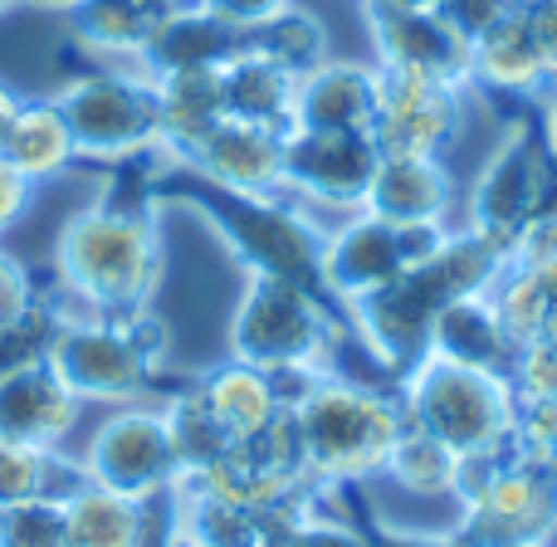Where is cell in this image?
Instances as JSON below:
<instances>
[{
  "label": "cell",
  "instance_id": "1",
  "mask_svg": "<svg viewBox=\"0 0 557 547\" xmlns=\"http://www.w3.org/2000/svg\"><path fill=\"white\" fill-rule=\"evenodd\" d=\"M509 264V254L499 245H490L484 235H474L470 225L455 221L445 231V240L435 245L425 260H416L401 278H392L386 288L357 298L343 308L347 333L362 343V352L382 366L386 376H401L416 357L425 352L431 323L465 294H484Z\"/></svg>",
  "mask_w": 557,
  "mask_h": 547
},
{
  "label": "cell",
  "instance_id": "2",
  "mask_svg": "<svg viewBox=\"0 0 557 547\" xmlns=\"http://www.w3.org/2000/svg\"><path fill=\"white\" fill-rule=\"evenodd\" d=\"M157 201L186 206V211L201 215L245 274H278V278H294V284L323 288L318 264H323L327 225L308 206H298L294 196L225 191V186L206 182V176L186 172L182 162L166 157L162 172H157Z\"/></svg>",
  "mask_w": 557,
  "mask_h": 547
},
{
  "label": "cell",
  "instance_id": "3",
  "mask_svg": "<svg viewBox=\"0 0 557 547\" xmlns=\"http://www.w3.org/2000/svg\"><path fill=\"white\" fill-rule=\"evenodd\" d=\"M157 215L162 211L94 201L74 221H64L54 245V284L64 288L69 303L108 318L152 308L166 274Z\"/></svg>",
  "mask_w": 557,
  "mask_h": 547
},
{
  "label": "cell",
  "instance_id": "4",
  "mask_svg": "<svg viewBox=\"0 0 557 547\" xmlns=\"http://www.w3.org/2000/svg\"><path fill=\"white\" fill-rule=\"evenodd\" d=\"M288 415L308 484L323 489H367L406 431L396 382H367L333 366L288 406Z\"/></svg>",
  "mask_w": 557,
  "mask_h": 547
},
{
  "label": "cell",
  "instance_id": "5",
  "mask_svg": "<svg viewBox=\"0 0 557 547\" xmlns=\"http://www.w3.org/2000/svg\"><path fill=\"white\" fill-rule=\"evenodd\" d=\"M396 396H401L406 425L431 431L460 460H484V455L513 450L519 391H513L509 372L465 366L450 362V357L421 352L396 376Z\"/></svg>",
  "mask_w": 557,
  "mask_h": 547
},
{
  "label": "cell",
  "instance_id": "6",
  "mask_svg": "<svg viewBox=\"0 0 557 547\" xmlns=\"http://www.w3.org/2000/svg\"><path fill=\"white\" fill-rule=\"evenodd\" d=\"M347 323L323 288L278 274H245L231 313V357L260 372H327Z\"/></svg>",
  "mask_w": 557,
  "mask_h": 547
},
{
  "label": "cell",
  "instance_id": "7",
  "mask_svg": "<svg viewBox=\"0 0 557 547\" xmlns=\"http://www.w3.org/2000/svg\"><path fill=\"white\" fill-rule=\"evenodd\" d=\"M45 357L78 401L133 406L152 386H162L166 323L152 308L123 313V318L69 313Z\"/></svg>",
  "mask_w": 557,
  "mask_h": 547
},
{
  "label": "cell",
  "instance_id": "8",
  "mask_svg": "<svg viewBox=\"0 0 557 547\" xmlns=\"http://www.w3.org/2000/svg\"><path fill=\"white\" fill-rule=\"evenodd\" d=\"M450 533L465 547L553 543L557 533V470L523 450L465 460Z\"/></svg>",
  "mask_w": 557,
  "mask_h": 547
},
{
  "label": "cell",
  "instance_id": "9",
  "mask_svg": "<svg viewBox=\"0 0 557 547\" xmlns=\"http://www.w3.org/2000/svg\"><path fill=\"white\" fill-rule=\"evenodd\" d=\"M69 133H74L78 166H113L162 147L157 117V84L133 64H98L74 74L54 94Z\"/></svg>",
  "mask_w": 557,
  "mask_h": 547
},
{
  "label": "cell",
  "instance_id": "10",
  "mask_svg": "<svg viewBox=\"0 0 557 547\" xmlns=\"http://www.w3.org/2000/svg\"><path fill=\"white\" fill-rule=\"evenodd\" d=\"M543 211H557V157L539 127V113H533L529 123L519 117L504 133V142L484 157L480 176L460 201V225H470L474 235H484L509 254L513 240Z\"/></svg>",
  "mask_w": 557,
  "mask_h": 547
},
{
  "label": "cell",
  "instance_id": "11",
  "mask_svg": "<svg viewBox=\"0 0 557 547\" xmlns=\"http://www.w3.org/2000/svg\"><path fill=\"white\" fill-rule=\"evenodd\" d=\"M445 231L450 225H441V231H401V225H386L367 211L337 215L323 231V264H318L323 294L337 308L376 294L392 278H401L416 260H425L445 240Z\"/></svg>",
  "mask_w": 557,
  "mask_h": 547
},
{
  "label": "cell",
  "instance_id": "12",
  "mask_svg": "<svg viewBox=\"0 0 557 547\" xmlns=\"http://www.w3.org/2000/svg\"><path fill=\"white\" fill-rule=\"evenodd\" d=\"M470 84L376 64L372 142L382 157H445L465 127Z\"/></svg>",
  "mask_w": 557,
  "mask_h": 547
},
{
  "label": "cell",
  "instance_id": "13",
  "mask_svg": "<svg viewBox=\"0 0 557 547\" xmlns=\"http://www.w3.org/2000/svg\"><path fill=\"white\" fill-rule=\"evenodd\" d=\"M372 133H318V127H288L284 137V196L333 225L337 215L357 211L367 182L376 172Z\"/></svg>",
  "mask_w": 557,
  "mask_h": 547
},
{
  "label": "cell",
  "instance_id": "14",
  "mask_svg": "<svg viewBox=\"0 0 557 547\" xmlns=\"http://www.w3.org/2000/svg\"><path fill=\"white\" fill-rule=\"evenodd\" d=\"M84 474L98 489H113L123 499H157V494L182 484L172 435H166L162 406H123L94 431L84 455Z\"/></svg>",
  "mask_w": 557,
  "mask_h": 547
},
{
  "label": "cell",
  "instance_id": "15",
  "mask_svg": "<svg viewBox=\"0 0 557 547\" xmlns=\"http://www.w3.org/2000/svg\"><path fill=\"white\" fill-rule=\"evenodd\" d=\"M362 25L372 39V64L411 69V74L465 84L470 45L450 29L435 5H392V0H362Z\"/></svg>",
  "mask_w": 557,
  "mask_h": 547
},
{
  "label": "cell",
  "instance_id": "16",
  "mask_svg": "<svg viewBox=\"0 0 557 547\" xmlns=\"http://www.w3.org/2000/svg\"><path fill=\"white\" fill-rule=\"evenodd\" d=\"M357 211L401 231H441V225H455L460 186L445 157H376V172Z\"/></svg>",
  "mask_w": 557,
  "mask_h": 547
},
{
  "label": "cell",
  "instance_id": "17",
  "mask_svg": "<svg viewBox=\"0 0 557 547\" xmlns=\"http://www.w3.org/2000/svg\"><path fill=\"white\" fill-rule=\"evenodd\" d=\"M78 411H84V401L64 386V376L49 366V357L0 372V445L54 450L74 431Z\"/></svg>",
  "mask_w": 557,
  "mask_h": 547
},
{
  "label": "cell",
  "instance_id": "18",
  "mask_svg": "<svg viewBox=\"0 0 557 547\" xmlns=\"http://www.w3.org/2000/svg\"><path fill=\"white\" fill-rule=\"evenodd\" d=\"M284 137H288L284 127L225 117L182 166L206 176V182L225 186V191L274 196V191H284Z\"/></svg>",
  "mask_w": 557,
  "mask_h": 547
},
{
  "label": "cell",
  "instance_id": "19",
  "mask_svg": "<svg viewBox=\"0 0 557 547\" xmlns=\"http://www.w3.org/2000/svg\"><path fill=\"white\" fill-rule=\"evenodd\" d=\"M465 84L480 98H504V103H529L539 108L548 94V69H543L539 39L523 10H513L504 25H494L490 35H480L470 45V69H465Z\"/></svg>",
  "mask_w": 557,
  "mask_h": 547
},
{
  "label": "cell",
  "instance_id": "20",
  "mask_svg": "<svg viewBox=\"0 0 557 547\" xmlns=\"http://www.w3.org/2000/svg\"><path fill=\"white\" fill-rule=\"evenodd\" d=\"M240 45H245V29L225 25L211 5H201V0H176V5L166 10V20L157 25V35L147 39V49L137 54L133 69H143L147 78L182 74V69H221Z\"/></svg>",
  "mask_w": 557,
  "mask_h": 547
},
{
  "label": "cell",
  "instance_id": "21",
  "mask_svg": "<svg viewBox=\"0 0 557 547\" xmlns=\"http://www.w3.org/2000/svg\"><path fill=\"white\" fill-rule=\"evenodd\" d=\"M376 117V64L323 59L313 74L298 78L294 127L318 133H372Z\"/></svg>",
  "mask_w": 557,
  "mask_h": 547
},
{
  "label": "cell",
  "instance_id": "22",
  "mask_svg": "<svg viewBox=\"0 0 557 547\" xmlns=\"http://www.w3.org/2000/svg\"><path fill=\"white\" fill-rule=\"evenodd\" d=\"M152 84H157V117H162V152L172 162H186L225 123L221 69H182V74H162Z\"/></svg>",
  "mask_w": 557,
  "mask_h": 547
},
{
  "label": "cell",
  "instance_id": "23",
  "mask_svg": "<svg viewBox=\"0 0 557 547\" xmlns=\"http://www.w3.org/2000/svg\"><path fill=\"white\" fill-rule=\"evenodd\" d=\"M221 88H225V117H245V123L264 127H294V94L298 78L284 64H274L264 49L245 39L231 59L221 64Z\"/></svg>",
  "mask_w": 557,
  "mask_h": 547
},
{
  "label": "cell",
  "instance_id": "24",
  "mask_svg": "<svg viewBox=\"0 0 557 547\" xmlns=\"http://www.w3.org/2000/svg\"><path fill=\"white\" fill-rule=\"evenodd\" d=\"M196 386H201L206 406L215 411V421L231 431V440H255L284 415L274 376L250 362H235V357H225L206 376H196Z\"/></svg>",
  "mask_w": 557,
  "mask_h": 547
},
{
  "label": "cell",
  "instance_id": "25",
  "mask_svg": "<svg viewBox=\"0 0 557 547\" xmlns=\"http://www.w3.org/2000/svg\"><path fill=\"white\" fill-rule=\"evenodd\" d=\"M425 352L450 357V362H465V366H490V372H509V362H513V337L504 333L499 313H494L490 288H484V294L455 298V303L431 323Z\"/></svg>",
  "mask_w": 557,
  "mask_h": 547
},
{
  "label": "cell",
  "instance_id": "26",
  "mask_svg": "<svg viewBox=\"0 0 557 547\" xmlns=\"http://www.w3.org/2000/svg\"><path fill=\"white\" fill-rule=\"evenodd\" d=\"M460 480H465L460 455H455L445 440H435L431 431L406 425L372 484H386V489L406 494V499H421V504H455Z\"/></svg>",
  "mask_w": 557,
  "mask_h": 547
},
{
  "label": "cell",
  "instance_id": "27",
  "mask_svg": "<svg viewBox=\"0 0 557 547\" xmlns=\"http://www.w3.org/2000/svg\"><path fill=\"white\" fill-rule=\"evenodd\" d=\"M172 5L176 0H78L69 20H74V35L84 49L103 54L108 64L113 59L137 64V54L147 49V39L157 35Z\"/></svg>",
  "mask_w": 557,
  "mask_h": 547
},
{
  "label": "cell",
  "instance_id": "28",
  "mask_svg": "<svg viewBox=\"0 0 557 547\" xmlns=\"http://www.w3.org/2000/svg\"><path fill=\"white\" fill-rule=\"evenodd\" d=\"M10 166H15L25 182H49V176L69 172L78 166V152H74V133H69L64 113H59L54 94L49 98H25L5 133V147H0Z\"/></svg>",
  "mask_w": 557,
  "mask_h": 547
},
{
  "label": "cell",
  "instance_id": "29",
  "mask_svg": "<svg viewBox=\"0 0 557 547\" xmlns=\"http://www.w3.org/2000/svg\"><path fill=\"white\" fill-rule=\"evenodd\" d=\"M278 519L284 513H260V509H245V504L176 484V533H186L201 547H274Z\"/></svg>",
  "mask_w": 557,
  "mask_h": 547
},
{
  "label": "cell",
  "instance_id": "30",
  "mask_svg": "<svg viewBox=\"0 0 557 547\" xmlns=\"http://www.w3.org/2000/svg\"><path fill=\"white\" fill-rule=\"evenodd\" d=\"M69 547H143V504L84 480L64 499Z\"/></svg>",
  "mask_w": 557,
  "mask_h": 547
},
{
  "label": "cell",
  "instance_id": "31",
  "mask_svg": "<svg viewBox=\"0 0 557 547\" xmlns=\"http://www.w3.org/2000/svg\"><path fill=\"white\" fill-rule=\"evenodd\" d=\"M162 421H166V435H172V450H176V464H182V480L211 470V464L235 445L231 431H225V425L215 421V411L206 406V396H201V386H196V382H182L176 391H166Z\"/></svg>",
  "mask_w": 557,
  "mask_h": 547
},
{
  "label": "cell",
  "instance_id": "32",
  "mask_svg": "<svg viewBox=\"0 0 557 547\" xmlns=\"http://www.w3.org/2000/svg\"><path fill=\"white\" fill-rule=\"evenodd\" d=\"M84 480V464L64 460L59 450L0 445V509H15L29 499H69Z\"/></svg>",
  "mask_w": 557,
  "mask_h": 547
},
{
  "label": "cell",
  "instance_id": "33",
  "mask_svg": "<svg viewBox=\"0 0 557 547\" xmlns=\"http://www.w3.org/2000/svg\"><path fill=\"white\" fill-rule=\"evenodd\" d=\"M245 39H250L255 49H264L274 64H284L294 78L313 74L323 59H333L327 54V29L318 25V15H308V10H298V5H288L284 15L270 20V25L250 29Z\"/></svg>",
  "mask_w": 557,
  "mask_h": 547
},
{
  "label": "cell",
  "instance_id": "34",
  "mask_svg": "<svg viewBox=\"0 0 557 547\" xmlns=\"http://www.w3.org/2000/svg\"><path fill=\"white\" fill-rule=\"evenodd\" d=\"M490 303L499 313L504 333L513 337V347L529 343V337H543V323L553 313V298L543 294V284L519 264H504L499 278L490 284Z\"/></svg>",
  "mask_w": 557,
  "mask_h": 547
},
{
  "label": "cell",
  "instance_id": "35",
  "mask_svg": "<svg viewBox=\"0 0 557 547\" xmlns=\"http://www.w3.org/2000/svg\"><path fill=\"white\" fill-rule=\"evenodd\" d=\"M0 547H69L64 499H29L0 513Z\"/></svg>",
  "mask_w": 557,
  "mask_h": 547
},
{
  "label": "cell",
  "instance_id": "36",
  "mask_svg": "<svg viewBox=\"0 0 557 547\" xmlns=\"http://www.w3.org/2000/svg\"><path fill=\"white\" fill-rule=\"evenodd\" d=\"M509 382L519 401H557V343L548 337H529L513 347Z\"/></svg>",
  "mask_w": 557,
  "mask_h": 547
},
{
  "label": "cell",
  "instance_id": "37",
  "mask_svg": "<svg viewBox=\"0 0 557 547\" xmlns=\"http://www.w3.org/2000/svg\"><path fill=\"white\" fill-rule=\"evenodd\" d=\"M435 10L450 20V29L465 45H474L480 35H490L494 25L513 15V0H435Z\"/></svg>",
  "mask_w": 557,
  "mask_h": 547
},
{
  "label": "cell",
  "instance_id": "38",
  "mask_svg": "<svg viewBox=\"0 0 557 547\" xmlns=\"http://www.w3.org/2000/svg\"><path fill=\"white\" fill-rule=\"evenodd\" d=\"M367 529H372L376 547H465L450 529H406V523H392L376 509H367Z\"/></svg>",
  "mask_w": 557,
  "mask_h": 547
},
{
  "label": "cell",
  "instance_id": "39",
  "mask_svg": "<svg viewBox=\"0 0 557 547\" xmlns=\"http://www.w3.org/2000/svg\"><path fill=\"white\" fill-rule=\"evenodd\" d=\"M201 5H211L225 25H235V29H245V35H250V29L270 25L274 15H284L294 0H201Z\"/></svg>",
  "mask_w": 557,
  "mask_h": 547
},
{
  "label": "cell",
  "instance_id": "40",
  "mask_svg": "<svg viewBox=\"0 0 557 547\" xmlns=\"http://www.w3.org/2000/svg\"><path fill=\"white\" fill-rule=\"evenodd\" d=\"M557 254V211H543L539 221L529 225V231L513 240V250H509V264H543V260H553Z\"/></svg>",
  "mask_w": 557,
  "mask_h": 547
},
{
  "label": "cell",
  "instance_id": "41",
  "mask_svg": "<svg viewBox=\"0 0 557 547\" xmlns=\"http://www.w3.org/2000/svg\"><path fill=\"white\" fill-rule=\"evenodd\" d=\"M29 201H35V182H25V176L0 157V235H10L20 221H25Z\"/></svg>",
  "mask_w": 557,
  "mask_h": 547
},
{
  "label": "cell",
  "instance_id": "42",
  "mask_svg": "<svg viewBox=\"0 0 557 547\" xmlns=\"http://www.w3.org/2000/svg\"><path fill=\"white\" fill-rule=\"evenodd\" d=\"M529 25H533V39H539L543 69H548V84L557 88V0L553 5H543V10H533Z\"/></svg>",
  "mask_w": 557,
  "mask_h": 547
},
{
  "label": "cell",
  "instance_id": "43",
  "mask_svg": "<svg viewBox=\"0 0 557 547\" xmlns=\"http://www.w3.org/2000/svg\"><path fill=\"white\" fill-rule=\"evenodd\" d=\"M20 103H25V94H20L15 84H5V78H0V147H5V133H10V123H15Z\"/></svg>",
  "mask_w": 557,
  "mask_h": 547
},
{
  "label": "cell",
  "instance_id": "44",
  "mask_svg": "<svg viewBox=\"0 0 557 547\" xmlns=\"http://www.w3.org/2000/svg\"><path fill=\"white\" fill-rule=\"evenodd\" d=\"M533 113H539V127H543V137H548V147H553V157H557V88L543 94V103L533 108Z\"/></svg>",
  "mask_w": 557,
  "mask_h": 547
},
{
  "label": "cell",
  "instance_id": "45",
  "mask_svg": "<svg viewBox=\"0 0 557 547\" xmlns=\"http://www.w3.org/2000/svg\"><path fill=\"white\" fill-rule=\"evenodd\" d=\"M519 270H523V264H519ZM529 274L539 278L543 294H548L553 303H557V254H553V260H543V264H529Z\"/></svg>",
  "mask_w": 557,
  "mask_h": 547
},
{
  "label": "cell",
  "instance_id": "46",
  "mask_svg": "<svg viewBox=\"0 0 557 547\" xmlns=\"http://www.w3.org/2000/svg\"><path fill=\"white\" fill-rule=\"evenodd\" d=\"M20 5H35V10H74L78 0H20Z\"/></svg>",
  "mask_w": 557,
  "mask_h": 547
},
{
  "label": "cell",
  "instance_id": "47",
  "mask_svg": "<svg viewBox=\"0 0 557 547\" xmlns=\"http://www.w3.org/2000/svg\"><path fill=\"white\" fill-rule=\"evenodd\" d=\"M543 5H553V0H513V10H523V15H533V10H543Z\"/></svg>",
  "mask_w": 557,
  "mask_h": 547
},
{
  "label": "cell",
  "instance_id": "48",
  "mask_svg": "<svg viewBox=\"0 0 557 547\" xmlns=\"http://www.w3.org/2000/svg\"><path fill=\"white\" fill-rule=\"evenodd\" d=\"M543 337H548V343H557V303H553V313H548V323H543Z\"/></svg>",
  "mask_w": 557,
  "mask_h": 547
},
{
  "label": "cell",
  "instance_id": "49",
  "mask_svg": "<svg viewBox=\"0 0 557 547\" xmlns=\"http://www.w3.org/2000/svg\"><path fill=\"white\" fill-rule=\"evenodd\" d=\"M166 547H201V543H191L186 533H172V543H166Z\"/></svg>",
  "mask_w": 557,
  "mask_h": 547
},
{
  "label": "cell",
  "instance_id": "50",
  "mask_svg": "<svg viewBox=\"0 0 557 547\" xmlns=\"http://www.w3.org/2000/svg\"><path fill=\"white\" fill-rule=\"evenodd\" d=\"M392 5H435V0H392Z\"/></svg>",
  "mask_w": 557,
  "mask_h": 547
},
{
  "label": "cell",
  "instance_id": "51",
  "mask_svg": "<svg viewBox=\"0 0 557 547\" xmlns=\"http://www.w3.org/2000/svg\"><path fill=\"white\" fill-rule=\"evenodd\" d=\"M20 5V0H0V15H10V10H15Z\"/></svg>",
  "mask_w": 557,
  "mask_h": 547
},
{
  "label": "cell",
  "instance_id": "52",
  "mask_svg": "<svg viewBox=\"0 0 557 547\" xmlns=\"http://www.w3.org/2000/svg\"><path fill=\"white\" fill-rule=\"evenodd\" d=\"M523 547H553V543H523Z\"/></svg>",
  "mask_w": 557,
  "mask_h": 547
},
{
  "label": "cell",
  "instance_id": "53",
  "mask_svg": "<svg viewBox=\"0 0 557 547\" xmlns=\"http://www.w3.org/2000/svg\"><path fill=\"white\" fill-rule=\"evenodd\" d=\"M357 5H362V0H357Z\"/></svg>",
  "mask_w": 557,
  "mask_h": 547
}]
</instances>
